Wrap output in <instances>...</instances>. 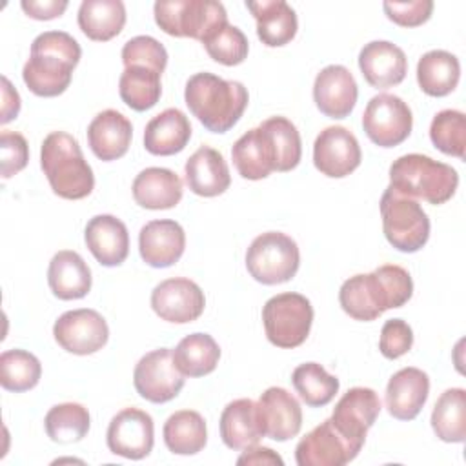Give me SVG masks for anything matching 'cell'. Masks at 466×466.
I'll use <instances>...</instances> for the list:
<instances>
[{"mask_svg": "<svg viewBox=\"0 0 466 466\" xmlns=\"http://www.w3.org/2000/svg\"><path fill=\"white\" fill-rule=\"evenodd\" d=\"M413 295L410 273L397 264H384L371 273L344 280L339 291L340 308L355 320H375L386 309L404 306Z\"/></svg>", "mask_w": 466, "mask_h": 466, "instance_id": "obj_1", "label": "cell"}, {"mask_svg": "<svg viewBox=\"0 0 466 466\" xmlns=\"http://www.w3.org/2000/svg\"><path fill=\"white\" fill-rule=\"evenodd\" d=\"M80 56L82 49L69 33H40L31 44V56L24 64L22 78L36 96H58L69 87Z\"/></svg>", "mask_w": 466, "mask_h": 466, "instance_id": "obj_2", "label": "cell"}, {"mask_svg": "<svg viewBox=\"0 0 466 466\" xmlns=\"http://www.w3.org/2000/svg\"><path fill=\"white\" fill-rule=\"evenodd\" d=\"M184 100L193 116L211 133L229 131L248 107L242 82L224 80L213 73H195L186 82Z\"/></svg>", "mask_w": 466, "mask_h": 466, "instance_id": "obj_3", "label": "cell"}, {"mask_svg": "<svg viewBox=\"0 0 466 466\" xmlns=\"http://www.w3.org/2000/svg\"><path fill=\"white\" fill-rule=\"evenodd\" d=\"M40 166L55 195L80 200L95 187V175L86 162L78 140L64 131L49 133L40 149Z\"/></svg>", "mask_w": 466, "mask_h": 466, "instance_id": "obj_4", "label": "cell"}, {"mask_svg": "<svg viewBox=\"0 0 466 466\" xmlns=\"http://www.w3.org/2000/svg\"><path fill=\"white\" fill-rule=\"evenodd\" d=\"M390 186L410 197L439 206L448 202L459 186L457 171L420 153L402 155L390 166Z\"/></svg>", "mask_w": 466, "mask_h": 466, "instance_id": "obj_5", "label": "cell"}, {"mask_svg": "<svg viewBox=\"0 0 466 466\" xmlns=\"http://www.w3.org/2000/svg\"><path fill=\"white\" fill-rule=\"evenodd\" d=\"M382 231L386 240L402 253H415L430 238V218L415 198H410L391 186L380 197Z\"/></svg>", "mask_w": 466, "mask_h": 466, "instance_id": "obj_6", "label": "cell"}, {"mask_svg": "<svg viewBox=\"0 0 466 466\" xmlns=\"http://www.w3.org/2000/svg\"><path fill=\"white\" fill-rule=\"evenodd\" d=\"M157 25L178 38H208L217 27L228 22V13L215 0H158L153 5Z\"/></svg>", "mask_w": 466, "mask_h": 466, "instance_id": "obj_7", "label": "cell"}, {"mask_svg": "<svg viewBox=\"0 0 466 466\" xmlns=\"http://www.w3.org/2000/svg\"><path fill=\"white\" fill-rule=\"evenodd\" d=\"M300 264L297 242L280 231H266L253 238L246 251V268L249 275L266 286L291 280Z\"/></svg>", "mask_w": 466, "mask_h": 466, "instance_id": "obj_8", "label": "cell"}, {"mask_svg": "<svg viewBox=\"0 0 466 466\" xmlns=\"http://www.w3.org/2000/svg\"><path fill=\"white\" fill-rule=\"evenodd\" d=\"M262 322L268 340L284 350H293L306 342L311 324V302L300 293H280L271 297L262 308Z\"/></svg>", "mask_w": 466, "mask_h": 466, "instance_id": "obj_9", "label": "cell"}, {"mask_svg": "<svg viewBox=\"0 0 466 466\" xmlns=\"http://www.w3.org/2000/svg\"><path fill=\"white\" fill-rule=\"evenodd\" d=\"M362 127L368 138L379 147H395L411 133V109L400 96L379 93L370 98L364 109Z\"/></svg>", "mask_w": 466, "mask_h": 466, "instance_id": "obj_10", "label": "cell"}, {"mask_svg": "<svg viewBox=\"0 0 466 466\" xmlns=\"http://www.w3.org/2000/svg\"><path fill=\"white\" fill-rule=\"evenodd\" d=\"M184 373L177 368L169 348L146 353L133 371L137 393L153 404H164L175 399L184 388Z\"/></svg>", "mask_w": 466, "mask_h": 466, "instance_id": "obj_11", "label": "cell"}, {"mask_svg": "<svg viewBox=\"0 0 466 466\" xmlns=\"http://www.w3.org/2000/svg\"><path fill=\"white\" fill-rule=\"evenodd\" d=\"M380 413V399L371 388L355 386L348 390L333 408L331 422L339 433L357 450L364 446L366 433Z\"/></svg>", "mask_w": 466, "mask_h": 466, "instance_id": "obj_12", "label": "cell"}, {"mask_svg": "<svg viewBox=\"0 0 466 466\" xmlns=\"http://www.w3.org/2000/svg\"><path fill=\"white\" fill-rule=\"evenodd\" d=\"M53 335L62 350L75 355H91L107 344L109 328L98 311L80 308L62 313L53 326Z\"/></svg>", "mask_w": 466, "mask_h": 466, "instance_id": "obj_13", "label": "cell"}, {"mask_svg": "<svg viewBox=\"0 0 466 466\" xmlns=\"http://www.w3.org/2000/svg\"><path fill=\"white\" fill-rule=\"evenodd\" d=\"M106 442L115 455L131 461L147 457L155 442V424L151 415L138 408H124L111 419Z\"/></svg>", "mask_w": 466, "mask_h": 466, "instance_id": "obj_14", "label": "cell"}, {"mask_svg": "<svg viewBox=\"0 0 466 466\" xmlns=\"http://www.w3.org/2000/svg\"><path fill=\"white\" fill-rule=\"evenodd\" d=\"M206 306V297L200 286L186 277L162 280L151 291L153 311L167 322L187 324L197 320Z\"/></svg>", "mask_w": 466, "mask_h": 466, "instance_id": "obj_15", "label": "cell"}, {"mask_svg": "<svg viewBox=\"0 0 466 466\" xmlns=\"http://www.w3.org/2000/svg\"><path fill=\"white\" fill-rule=\"evenodd\" d=\"M360 160L362 153L357 137L342 126H329L315 138L313 164L326 177H348L360 166Z\"/></svg>", "mask_w": 466, "mask_h": 466, "instance_id": "obj_16", "label": "cell"}, {"mask_svg": "<svg viewBox=\"0 0 466 466\" xmlns=\"http://www.w3.org/2000/svg\"><path fill=\"white\" fill-rule=\"evenodd\" d=\"M357 455L359 451L339 433L331 419L306 433L295 448L299 466H344Z\"/></svg>", "mask_w": 466, "mask_h": 466, "instance_id": "obj_17", "label": "cell"}, {"mask_svg": "<svg viewBox=\"0 0 466 466\" xmlns=\"http://www.w3.org/2000/svg\"><path fill=\"white\" fill-rule=\"evenodd\" d=\"M359 96L357 82L344 66L331 64L320 69L313 84V100L319 111L329 118H346Z\"/></svg>", "mask_w": 466, "mask_h": 466, "instance_id": "obj_18", "label": "cell"}, {"mask_svg": "<svg viewBox=\"0 0 466 466\" xmlns=\"http://www.w3.org/2000/svg\"><path fill=\"white\" fill-rule=\"evenodd\" d=\"M257 410L264 437L284 442L299 435L302 428V408L288 390L279 386L268 388L260 395Z\"/></svg>", "mask_w": 466, "mask_h": 466, "instance_id": "obj_19", "label": "cell"}, {"mask_svg": "<svg viewBox=\"0 0 466 466\" xmlns=\"http://www.w3.org/2000/svg\"><path fill=\"white\" fill-rule=\"evenodd\" d=\"M186 248L182 226L169 218L151 220L138 233V251L151 268H169L180 260Z\"/></svg>", "mask_w": 466, "mask_h": 466, "instance_id": "obj_20", "label": "cell"}, {"mask_svg": "<svg viewBox=\"0 0 466 466\" xmlns=\"http://www.w3.org/2000/svg\"><path fill=\"white\" fill-rule=\"evenodd\" d=\"M359 67L371 87L386 89L404 80L408 58L399 46L388 40H373L360 49Z\"/></svg>", "mask_w": 466, "mask_h": 466, "instance_id": "obj_21", "label": "cell"}, {"mask_svg": "<svg viewBox=\"0 0 466 466\" xmlns=\"http://www.w3.org/2000/svg\"><path fill=\"white\" fill-rule=\"evenodd\" d=\"M430 377L419 368H402L391 375L386 386L388 413L399 420L415 419L428 400Z\"/></svg>", "mask_w": 466, "mask_h": 466, "instance_id": "obj_22", "label": "cell"}, {"mask_svg": "<svg viewBox=\"0 0 466 466\" xmlns=\"http://www.w3.org/2000/svg\"><path fill=\"white\" fill-rule=\"evenodd\" d=\"M91 255L107 268L120 266L129 253V233L126 224L113 215L93 217L84 231Z\"/></svg>", "mask_w": 466, "mask_h": 466, "instance_id": "obj_23", "label": "cell"}, {"mask_svg": "<svg viewBox=\"0 0 466 466\" xmlns=\"http://www.w3.org/2000/svg\"><path fill=\"white\" fill-rule=\"evenodd\" d=\"M133 137L131 122L116 109L100 111L87 126V144L96 158L104 162L124 157Z\"/></svg>", "mask_w": 466, "mask_h": 466, "instance_id": "obj_24", "label": "cell"}, {"mask_svg": "<svg viewBox=\"0 0 466 466\" xmlns=\"http://www.w3.org/2000/svg\"><path fill=\"white\" fill-rule=\"evenodd\" d=\"M186 184L198 197H217L222 195L229 184V167L220 151L200 146L184 166Z\"/></svg>", "mask_w": 466, "mask_h": 466, "instance_id": "obj_25", "label": "cell"}, {"mask_svg": "<svg viewBox=\"0 0 466 466\" xmlns=\"http://www.w3.org/2000/svg\"><path fill=\"white\" fill-rule=\"evenodd\" d=\"M233 164L242 178L262 180L275 171L277 157L268 131L258 126L246 131L231 147Z\"/></svg>", "mask_w": 466, "mask_h": 466, "instance_id": "obj_26", "label": "cell"}, {"mask_svg": "<svg viewBox=\"0 0 466 466\" xmlns=\"http://www.w3.org/2000/svg\"><path fill=\"white\" fill-rule=\"evenodd\" d=\"M191 138V124L187 116L177 109L167 107L153 116L144 129V147L151 155L169 157L180 153Z\"/></svg>", "mask_w": 466, "mask_h": 466, "instance_id": "obj_27", "label": "cell"}, {"mask_svg": "<svg viewBox=\"0 0 466 466\" xmlns=\"http://www.w3.org/2000/svg\"><path fill=\"white\" fill-rule=\"evenodd\" d=\"M133 198L146 209H171L182 198V180L167 167H146L133 180Z\"/></svg>", "mask_w": 466, "mask_h": 466, "instance_id": "obj_28", "label": "cell"}, {"mask_svg": "<svg viewBox=\"0 0 466 466\" xmlns=\"http://www.w3.org/2000/svg\"><path fill=\"white\" fill-rule=\"evenodd\" d=\"M47 284L60 300L84 299L91 289V269L76 251L62 249L49 262Z\"/></svg>", "mask_w": 466, "mask_h": 466, "instance_id": "obj_29", "label": "cell"}, {"mask_svg": "<svg viewBox=\"0 0 466 466\" xmlns=\"http://www.w3.org/2000/svg\"><path fill=\"white\" fill-rule=\"evenodd\" d=\"M246 7L257 20V35L268 47H280L297 35L299 22L293 7L284 0L246 2Z\"/></svg>", "mask_w": 466, "mask_h": 466, "instance_id": "obj_30", "label": "cell"}, {"mask_svg": "<svg viewBox=\"0 0 466 466\" xmlns=\"http://www.w3.org/2000/svg\"><path fill=\"white\" fill-rule=\"evenodd\" d=\"M220 437L231 450H246L264 437L257 402L251 399L231 400L220 415Z\"/></svg>", "mask_w": 466, "mask_h": 466, "instance_id": "obj_31", "label": "cell"}, {"mask_svg": "<svg viewBox=\"0 0 466 466\" xmlns=\"http://www.w3.org/2000/svg\"><path fill=\"white\" fill-rule=\"evenodd\" d=\"M461 78V64L455 55L444 49L424 53L417 64V82L422 93L430 96L450 95Z\"/></svg>", "mask_w": 466, "mask_h": 466, "instance_id": "obj_32", "label": "cell"}, {"mask_svg": "<svg viewBox=\"0 0 466 466\" xmlns=\"http://www.w3.org/2000/svg\"><path fill=\"white\" fill-rule=\"evenodd\" d=\"M124 24L126 5L120 0H84L78 7V27L95 42L115 38Z\"/></svg>", "mask_w": 466, "mask_h": 466, "instance_id": "obj_33", "label": "cell"}, {"mask_svg": "<svg viewBox=\"0 0 466 466\" xmlns=\"http://www.w3.org/2000/svg\"><path fill=\"white\" fill-rule=\"evenodd\" d=\"M162 435L167 450L177 455H195L208 442L206 420L195 410H180L169 415Z\"/></svg>", "mask_w": 466, "mask_h": 466, "instance_id": "obj_34", "label": "cell"}, {"mask_svg": "<svg viewBox=\"0 0 466 466\" xmlns=\"http://www.w3.org/2000/svg\"><path fill=\"white\" fill-rule=\"evenodd\" d=\"M173 359L184 377H202L217 368L220 348L211 335L191 333L177 344Z\"/></svg>", "mask_w": 466, "mask_h": 466, "instance_id": "obj_35", "label": "cell"}, {"mask_svg": "<svg viewBox=\"0 0 466 466\" xmlns=\"http://www.w3.org/2000/svg\"><path fill=\"white\" fill-rule=\"evenodd\" d=\"M431 428L444 442H464L466 391L462 388H450L437 399L431 411Z\"/></svg>", "mask_w": 466, "mask_h": 466, "instance_id": "obj_36", "label": "cell"}, {"mask_svg": "<svg viewBox=\"0 0 466 466\" xmlns=\"http://www.w3.org/2000/svg\"><path fill=\"white\" fill-rule=\"evenodd\" d=\"M160 76L162 75L151 67H144V66L124 67L118 80V93L122 102L135 111L151 109L160 100V95H162Z\"/></svg>", "mask_w": 466, "mask_h": 466, "instance_id": "obj_37", "label": "cell"}, {"mask_svg": "<svg viewBox=\"0 0 466 466\" xmlns=\"http://www.w3.org/2000/svg\"><path fill=\"white\" fill-rule=\"evenodd\" d=\"M291 382L299 397L309 408H320L333 400L339 391V379L329 375L317 362H304L291 373Z\"/></svg>", "mask_w": 466, "mask_h": 466, "instance_id": "obj_38", "label": "cell"}, {"mask_svg": "<svg viewBox=\"0 0 466 466\" xmlns=\"http://www.w3.org/2000/svg\"><path fill=\"white\" fill-rule=\"evenodd\" d=\"M89 411L78 402H62L53 406L46 419V433L53 442L71 444L82 441L89 431Z\"/></svg>", "mask_w": 466, "mask_h": 466, "instance_id": "obj_39", "label": "cell"}, {"mask_svg": "<svg viewBox=\"0 0 466 466\" xmlns=\"http://www.w3.org/2000/svg\"><path fill=\"white\" fill-rule=\"evenodd\" d=\"M42 375L40 360L25 350H7L0 355V384L7 391L22 393L35 388Z\"/></svg>", "mask_w": 466, "mask_h": 466, "instance_id": "obj_40", "label": "cell"}, {"mask_svg": "<svg viewBox=\"0 0 466 466\" xmlns=\"http://www.w3.org/2000/svg\"><path fill=\"white\" fill-rule=\"evenodd\" d=\"M260 126L268 131L273 142V149L277 157L275 171L286 173L295 169L302 157V142L295 124L286 116H271L264 120Z\"/></svg>", "mask_w": 466, "mask_h": 466, "instance_id": "obj_41", "label": "cell"}, {"mask_svg": "<svg viewBox=\"0 0 466 466\" xmlns=\"http://www.w3.org/2000/svg\"><path fill=\"white\" fill-rule=\"evenodd\" d=\"M430 138L433 146L444 155L464 158L466 147V116L457 109L439 111L430 126Z\"/></svg>", "mask_w": 466, "mask_h": 466, "instance_id": "obj_42", "label": "cell"}, {"mask_svg": "<svg viewBox=\"0 0 466 466\" xmlns=\"http://www.w3.org/2000/svg\"><path fill=\"white\" fill-rule=\"evenodd\" d=\"M202 46L206 53L222 66L242 64L249 51V42L246 35L228 22L217 27L208 38H204Z\"/></svg>", "mask_w": 466, "mask_h": 466, "instance_id": "obj_43", "label": "cell"}, {"mask_svg": "<svg viewBox=\"0 0 466 466\" xmlns=\"http://www.w3.org/2000/svg\"><path fill=\"white\" fill-rule=\"evenodd\" d=\"M122 62H124V67L144 66V67H151L162 75L167 66V51L157 38L140 35V36L129 38L124 44Z\"/></svg>", "mask_w": 466, "mask_h": 466, "instance_id": "obj_44", "label": "cell"}, {"mask_svg": "<svg viewBox=\"0 0 466 466\" xmlns=\"http://www.w3.org/2000/svg\"><path fill=\"white\" fill-rule=\"evenodd\" d=\"M413 346V331L402 319H390L384 322L379 339V350L386 359H399Z\"/></svg>", "mask_w": 466, "mask_h": 466, "instance_id": "obj_45", "label": "cell"}, {"mask_svg": "<svg viewBox=\"0 0 466 466\" xmlns=\"http://www.w3.org/2000/svg\"><path fill=\"white\" fill-rule=\"evenodd\" d=\"M382 9L386 16L400 27H417L430 20L433 11L431 0L415 2H384Z\"/></svg>", "mask_w": 466, "mask_h": 466, "instance_id": "obj_46", "label": "cell"}, {"mask_svg": "<svg viewBox=\"0 0 466 466\" xmlns=\"http://www.w3.org/2000/svg\"><path fill=\"white\" fill-rule=\"evenodd\" d=\"M0 149H2V178H9L27 166L29 147H27V140L20 133L2 131Z\"/></svg>", "mask_w": 466, "mask_h": 466, "instance_id": "obj_47", "label": "cell"}, {"mask_svg": "<svg viewBox=\"0 0 466 466\" xmlns=\"http://www.w3.org/2000/svg\"><path fill=\"white\" fill-rule=\"evenodd\" d=\"M20 5L24 13L35 20H53L62 16L67 9L66 0H22Z\"/></svg>", "mask_w": 466, "mask_h": 466, "instance_id": "obj_48", "label": "cell"}, {"mask_svg": "<svg viewBox=\"0 0 466 466\" xmlns=\"http://www.w3.org/2000/svg\"><path fill=\"white\" fill-rule=\"evenodd\" d=\"M237 464H279V466H282L284 461L271 448L255 444V446L246 448V451L237 459Z\"/></svg>", "mask_w": 466, "mask_h": 466, "instance_id": "obj_49", "label": "cell"}, {"mask_svg": "<svg viewBox=\"0 0 466 466\" xmlns=\"http://www.w3.org/2000/svg\"><path fill=\"white\" fill-rule=\"evenodd\" d=\"M2 100L4 102H2V118H0V122L7 124V122H11L13 118L18 116L20 95L5 76H2Z\"/></svg>", "mask_w": 466, "mask_h": 466, "instance_id": "obj_50", "label": "cell"}]
</instances>
